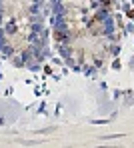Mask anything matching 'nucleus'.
Instances as JSON below:
<instances>
[{
	"label": "nucleus",
	"mask_w": 134,
	"mask_h": 148,
	"mask_svg": "<svg viewBox=\"0 0 134 148\" xmlns=\"http://www.w3.org/2000/svg\"><path fill=\"white\" fill-rule=\"evenodd\" d=\"M54 38H56V40H64V36H62L60 32H54Z\"/></svg>",
	"instance_id": "nucleus-1"
},
{
	"label": "nucleus",
	"mask_w": 134,
	"mask_h": 148,
	"mask_svg": "<svg viewBox=\"0 0 134 148\" xmlns=\"http://www.w3.org/2000/svg\"><path fill=\"white\" fill-rule=\"evenodd\" d=\"M128 16H130V18H134V10H130V12H128Z\"/></svg>",
	"instance_id": "nucleus-2"
}]
</instances>
